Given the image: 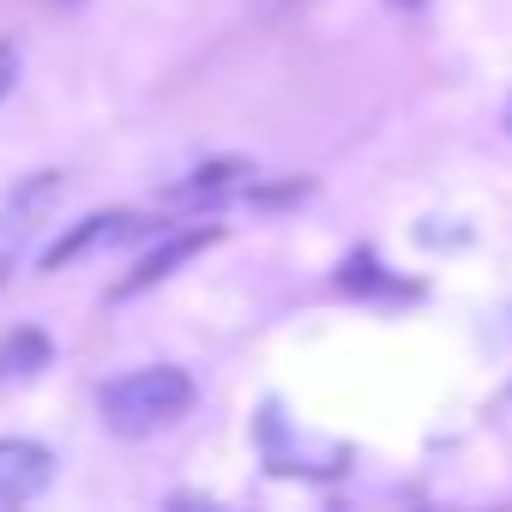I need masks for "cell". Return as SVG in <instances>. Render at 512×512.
<instances>
[{"instance_id": "8", "label": "cell", "mask_w": 512, "mask_h": 512, "mask_svg": "<svg viewBox=\"0 0 512 512\" xmlns=\"http://www.w3.org/2000/svg\"><path fill=\"white\" fill-rule=\"evenodd\" d=\"M19 85V49L13 43H0V97H7Z\"/></svg>"}, {"instance_id": "2", "label": "cell", "mask_w": 512, "mask_h": 512, "mask_svg": "<svg viewBox=\"0 0 512 512\" xmlns=\"http://www.w3.org/2000/svg\"><path fill=\"white\" fill-rule=\"evenodd\" d=\"M55 482V452L43 440H0V506H25Z\"/></svg>"}, {"instance_id": "4", "label": "cell", "mask_w": 512, "mask_h": 512, "mask_svg": "<svg viewBox=\"0 0 512 512\" xmlns=\"http://www.w3.org/2000/svg\"><path fill=\"white\" fill-rule=\"evenodd\" d=\"M211 241H217V229H187V235L163 241L157 253H145V260H139V272H133V278H121V284H115V302H121V296H139V290H151V284H163L181 260H193V253H199V247H211Z\"/></svg>"}, {"instance_id": "1", "label": "cell", "mask_w": 512, "mask_h": 512, "mask_svg": "<svg viewBox=\"0 0 512 512\" xmlns=\"http://www.w3.org/2000/svg\"><path fill=\"white\" fill-rule=\"evenodd\" d=\"M97 410H103V422H109L115 434H127V440L157 434V428H169L175 416L193 410V374H187V368H169V362L133 368V374H121V380H109V386L97 392Z\"/></svg>"}, {"instance_id": "9", "label": "cell", "mask_w": 512, "mask_h": 512, "mask_svg": "<svg viewBox=\"0 0 512 512\" xmlns=\"http://www.w3.org/2000/svg\"><path fill=\"white\" fill-rule=\"evenodd\" d=\"M398 7H422V0H398Z\"/></svg>"}, {"instance_id": "6", "label": "cell", "mask_w": 512, "mask_h": 512, "mask_svg": "<svg viewBox=\"0 0 512 512\" xmlns=\"http://www.w3.org/2000/svg\"><path fill=\"white\" fill-rule=\"evenodd\" d=\"M31 217H37V199H31V187H25V193H19V205H13L7 217H0V284L13 278V266H19V253H25V235L37 229Z\"/></svg>"}, {"instance_id": "7", "label": "cell", "mask_w": 512, "mask_h": 512, "mask_svg": "<svg viewBox=\"0 0 512 512\" xmlns=\"http://www.w3.org/2000/svg\"><path fill=\"white\" fill-rule=\"evenodd\" d=\"M241 175H247V163H235V157H229V163H205L193 181L175 187V199H217V193H229Z\"/></svg>"}, {"instance_id": "3", "label": "cell", "mask_w": 512, "mask_h": 512, "mask_svg": "<svg viewBox=\"0 0 512 512\" xmlns=\"http://www.w3.org/2000/svg\"><path fill=\"white\" fill-rule=\"evenodd\" d=\"M127 235H145V223H139V217H127V211H103V217H91V223L67 229V235L43 253V272H61V266L85 260V253H97V247H115V241H127Z\"/></svg>"}, {"instance_id": "5", "label": "cell", "mask_w": 512, "mask_h": 512, "mask_svg": "<svg viewBox=\"0 0 512 512\" xmlns=\"http://www.w3.org/2000/svg\"><path fill=\"white\" fill-rule=\"evenodd\" d=\"M49 332H37V326H19V332H7L0 338V386H19V380H37L43 368H49Z\"/></svg>"}]
</instances>
